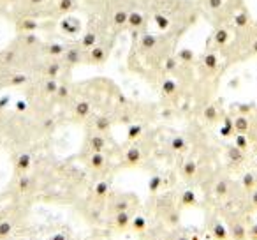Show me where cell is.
<instances>
[{
	"label": "cell",
	"mask_w": 257,
	"mask_h": 240,
	"mask_svg": "<svg viewBox=\"0 0 257 240\" xmlns=\"http://www.w3.org/2000/svg\"><path fill=\"white\" fill-rule=\"evenodd\" d=\"M131 221H133V215L128 210H121V212H114L113 215V226L120 231H123L125 228L131 226Z\"/></svg>",
	"instance_id": "obj_1"
},
{
	"label": "cell",
	"mask_w": 257,
	"mask_h": 240,
	"mask_svg": "<svg viewBox=\"0 0 257 240\" xmlns=\"http://www.w3.org/2000/svg\"><path fill=\"white\" fill-rule=\"evenodd\" d=\"M210 233H211V236H213L215 240H229V236H231V233H229V229L225 228L224 222H220V221H218V219H215V221H211Z\"/></svg>",
	"instance_id": "obj_2"
},
{
	"label": "cell",
	"mask_w": 257,
	"mask_h": 240,
	"mask_svg": "<svg viewBox=\"0 0 257 240\" xmlns=\"http://www.w3.org/2000/svg\"><path fill=\"white\" fill-rule=\"evenodd\" d=\"M30 166H32V154H29V152H22V154L16 157V163H15L16 173L23 175L25 172H29Z\"/></svg>",
	"instance_id": "obj_3"
},
{
	"label": "cell",
	"mask_w": 257,
	"mask_h": 240,
	"mask_svg": "<svg viewBox=\"0 0 257 240\" xmlns=\"http://www.w3.org/2000/svg\"><path fill=\"white\" fill-rule=\"evenodd\" d=\"M141 159H143V154H141V150L138 147L127 148V152L123 155V163L127 166H138L141 163Z\"/></svg>",
	"instance_id": "obj_4"
},
{
	"label": "cell",
	"mask_w": 257,
	"mask_h": 240,
	"mask_svg": "<svg viewBox=\"0 0 257 240\" xmlns=\"http://www.w3.org/2000/svg\"><path fill=\"white\" fill-rule=\"evenodd\" d=\"M229 233H231L232 240H248V229L241 222H232Z\"/></svg>",
	"instance_id": "obj_5"
},
{
	"label": "cell",
	"mask_w": 257,
	"mask_h": 240,
	"mask_svg": "<svg viewBox=\"0 0 257 240\" xmlns=\"http://www.w3.org/2000/svg\"><path fill=\"white\" fill-rule=\"evenodd\" d=\"M169 148H171L173 152H176V154H182V152H187L189 143H187V140L183 136H173L171 140H169Z\"/></svg>",
	"instance_id": "obj_6"
},
{
	"label": "cell",
	"mask_w": 257,
	"mask_h": 240,
	"mask_svg": "<svg viewBox=\"0 0 257 240\" xmlns=\"http://www.w3.org/2000/svg\"><path fill=\"white\" fill-rule=\"evenodd\" d=\"M90 148H92V152H104V148H106V138H104V134L100 133H95L90 136Z\"/></svg>",
	"instance_id": "obj_7"
},
{
	"label": "cell",
	"mask_w": 257,
	"mask_h": 240,
	"mask_svg": "<svg viewBox=\"0 0 257 240\" xmlns=\"http://www.w3.org/2000/svg\"><path fill=\"white\" fill-rule=\"evenodd\" d=\"M229 189H231V182L227 179L217 180V184L213 186V193L217 198H225L229 194Z\"/></svg>",
	"instance_id": "obj_8"
},
{
	"label": "cell",
	"mask_w": 257,
	"mask_h": 240,
	"mask_svg": "<svg viewBox=\"0 0 257 240\" xmlns=\"http://www.w3.org/2000/svg\"><path fill=\"white\" fill-rule=\"evenodd\" d=\"M180 205H182V207H185V208L196 207V205H197V196H196V193H194L192 189L183 191L182 196H180Z\"/></svg>",
	"instance_id": "obj_9"
},
{
	"label": "cell",
	"mask_w": 257,
	"mask_h": 240,
	"mask_svg": "<svg viewBox=\"0 0 257 240\" xmlns=\"http://www.w3.org/2000/svg\"><path fill=\"white\" fill-rule=\"evenodd\" d=\"M88 165L92 170H104V166H106V157H104L102 152H93L88 159Z\"/></svg>",
	"instance_id": "obj_10"
},
{
	"label": "cell",
	"mask_w": 257,
	"mask_h": 240,
	"mask_svg": "<svg viewBox=\"0 0 257 240\" xmlns=\"http://www.w3.org/2000/svg\"><path fill=\"white\" fill-rule=\"evenodd\" d=\"M127 25L131 27V29H141V27L145 25L143 15L138 11H131L128 13V18H127Z\"/></svg>",
	"instance_id": "obj_11"
},
{
	"label": "cell",
	"mask_w": 257,
	"mask_h": 240,
	"mask_svg": "<svg viewBox=\"0 0 257 240\" xmlns=\"http://www.w3.org/2000/svg\"><path fill=\"white\" fill-rule=\"evenodd\" d=\"M197 173V163L192 161V159H189V161H185L182 165V177L183 179H192V177H196Z\"/></svg>",
	"instance_id": "obj_12"
},
{
	"label": "cell",
	"mask_w": 257,
	"mask_h": 240,
	"mask_svg": "<svg viewBox=\"0 0 257 240\" xmlns=\"http://www.w3.org/2000/svg\"><path fill=\"white\" fill-rule=\"evenodd\" d=\"M157 46V37L152 36V34H145V36H141L140 39V48L143 51H150L154 50V48Z\"/></svg>",
	"instance_id": "obj_13"
},
{
	"label": "cell",
	"mask_w": 257,
	"mask_h": 240,
	"mask_svg": "<svg viewBox=\"0 0 257 240\" xmlns=\"http://www.w3.org/2000/svg\"><path fill=\"white\" fill-rule=\"evenodd\" d=\"M90 111H92V106H90L88 101H79V103H76L74 115L78 118H86L90 115Z\"/></svg>",
	"instance_id": "obj_14"
},
{
	"label": "cell",
	"mask_w": 257,
	"mask_h": 240,
	"mask_svg": "<svg viewBox=\"0 0 257 240\" xmlns=\"http://www.w3.org/2000/svg\"><path fill=\"white\" fill-rule=\"evenodd\" d=\"M250 129V122L248 118L245 115H239V117L234 118V131L236 133H241V134H246Z\"/></svg>",
	"instance_id": "obj_15"
},
{
	"label": "cell",
	"mask_w": 257,
	"mask_h": 240,
	"mask_svg": "<svg viewBox=\"0 0 257 240\" xmlns=\"http://www.w3.org/2000/svg\"><path fill=\"white\" fill-rule=\"evenodd\" d=\"M88 55L93 64H100V62H104V58H106V50H104L102 46H99V44H95V46L90 50Z\"/></svg>",
	"instance_id": "obj_16"
},
{
	"label": "cell",
	"mask_w": 257,
	"mask_h": 240,
	"mask_svg": "<svg viewBox=\"0 0 257 240\" xmlns=\"http://www.w3.org/2000/svg\"><path fill=\"white\" fill-rule=\"evenodd\" d=\"M229 39H231V32H229L227 29H218L217 32L213 34V41L218 46H225V44L229 43Z\"/></svg>",
	"instance_id": "obj_17"
},
{
	"label": "cell",
	"mask_w": 257,
	"mask_h": 240,
	"mask_svg": "<svg viewBox=\"0 0 257 240\" xmlns=\"http://www.w3.org/2000/svg\"><path fill=\"white\" fill-rule=\"evenodd\" d=\"M127 18H128V13L125 11V9H116V11L113 13L111 22H113L114 27H123V25H127Z\"/></svg>",
	"instance_id": "obj_18"
},
{
	"label": "cell",
	"mask_w": 257,
	"mask_h": 240,
	"mask_svg": "<svg viewBox=\"0 0 257 240\" xmlns=\"http://www.w3.org/2000/svg\"><path fill=\"white\" fill-rule=\"evenodd\" d=\"M245 150H241V148H238L236 145H232V147H227V159L231 163H241L243 159H245V154H243Z\"/></svg>",
	"instance_id": "obj_19"
},
{
	"label": "cell",
	"mask_w": 257,
	"mask_h": 240,
	"mask_svg": "<svg viewBox=\"0 0 257 240\" xmlns=\"http://www.w3.org/2000/svg\"><path fill=\"white\" fill-rule=\"evenodd\" d=\"M93 194H95L99 200H104V198L109 194V184H107L106 180H100V182H97L95 187H93Z\"/></svg>",
	"instance_id": "obj_20"
},
{
	"label": "cell",
	"mask_w": 257,
	"mask_h": 240,
	"mask_svg": "<svg viewBox=\"0 0 257 240\" xmlns=\"http://www.w3.org/2000/svg\"><path fill=\"white\" fill-rule=\"evenodd\" d=\"M111 129V120L107 117H97L95 118V131L100 134L107 133Z\"/></svg>",
	"instance_id": "obj_21"
},
{
	"label": "cell",
	"mask_w": 257,
	"mask_h": 240,
	"mask_svg": "<svg viewBox=\"0 0 257 240\" xmlns=\"http://www.w3.org/2000/svg\"><path fill=\"white\" fill-rule=\"evenodd\" d=\"M131 228L136 233H143L145 229H147V217H145V215H136V217H133Z\"/></svg>",
	"instance_id": "obj_22"
},
{
	"label": "cell",
	"mask_w": 257,
	"mask_h": 240,
	"mask_svg": "<svg viewBox=\"0 0 257 240\" xmlns=\"http://www.w3.org/2000/svg\"><path fill=\"white\" fill-rule=\"evenodd\" d=\"M176 89H178V85H176V82L173 78H166L162 82V94L164 96H175Z\"/></svg>",
	"instance_id": "obj_23"
},
{
	"label": "cell",
	"mask_w": 257,
	"mask_h": 240,
	"mask_svg": "<svg viewBox=\"0 0 257 240\" xmlns=\"http://www.w3.org/2000/svg\"><path fill=\"white\" fill-rule=\"evenodd\" d=\"M255 184H257V180L253 173H245V175L241 177V187L245 191H253L255 189Z\"/></svg>",
	"instance_id": "obj_24"
},
{
	"label": "cell",
	"mask_w": 257,
	"mask_h": 240,
	"mask_svg": "<svg viewBox=\"0 0 257 240\" xmlns=\"http://www.w3.org/2000/svg\"><path fill=\"white\" fill-rule=\"evenodd\" d=\"M58 90V82L55 78H48L46 82L43 83V92L46 94V96H55Z\"/></svg>",
	"instance_id": "obj_25"
},
{
	"label": "cell",
	"mask_w": 257,
	"mask_h": 240,
	"mask_svg": "<svg viewBox=\"0 0 257 240\" xmlns=\"http://www.w3.org/2000/svg\"><path fill=\"white\" fill-rule=\"evenodd\" d=\"M203 117H204V120H208V122H217V120H218L217 106H215V104L206 106V108H204V111H203Z\"/></svg>",
	"instance_id": "obj_26"
},
{
	"label": "cell",
	"mask_w": 257,
	"mask_h": 240,
	"mask_svg": "<svg viewBox=\"0 0 257 240\" xmlns=\"http://www.w3.org/2000/svg\"><path fill=\"white\" fill-rule=\"evenodd\" d=\"M143 126L141 124H133V126H128V129H127V140H131V141H134V140H138V138L143 134Z\"/></svg>",
	"instance_id": "obj_27"
},
{
	"label": "cell",
	"mask_w": 257,
	"mask_h": 240,
	"mask_svg": "<svg viewBox=\"0 0 257 240\" xmlns=\"http://www.w3.org/2000/svg\"><path fill=\"white\" fill-rule=\"evenodd\" d=\"M32 184H34V179H32V177L22 175V177L18 179V191H20V193H29L30 187H32Z\"/></svg>",
	"instance_id": "obj_28"
},
{
	"label": "cell",
	"mask_w": 257,
	"mask_h": 240,
	"mask_svg": "<svg viewBox=\"0 0 257 240\" xmlns=\"http://www.w3.org/2000/svg\"><path fill=\"white\" fill-rule=\"evenodd\" d=\"M37 27H39V23H37L36 20H30V18H25L18 23V29L23 30V32H34Z\"/></svg>",
	"instance_id": "obj_29"
},
{
	"label": "cell",
	"mask_w": 257,
	"mask_h": 240,
	"mask_svg": "<svg viewBox=\"0 0 257 240\" xmlns=\"http://www.w3.org/2000/svg\"><path fill=\"white\" fill-rule=\"evenodd\" d=\"M13 229H15V226H13L11 221H0V240H6L8 236H11Z\"/></svg>",
	"instance_id": "obj_30"
},
{
	"label": "cell",
	"mask_w": 257,
	"mask_h": 240,
	"mask_svg": "<svg viewBox=\"0 0 257 240\" xmlns=\"http://www.w3.org/2000/svg\"><path fill=\"white\" fill-rule=\"evenodd\" d=\"M161 187H162V177L161 175L150 177V180H148V191L152 194H155L157 191H161Z\"/></svg>",
	"instance_id": "obj_31"
},
{
	"label": "cell",
	"mask_w": 257,
	"mask_h": 240,
	"mask_svg": "<svg viewBox=\"0 0 257 240\" xmlns=\"http://www.w3.org/2000/svg\"><path fill=\"white\" fill-rule=\"evenodd\" d=\"M95 44H97V34H93V32H88L81 39V48H85V50H92Z\"/></svg>",
	"instance_id": "obj_32"
},
{
	"label": "cell",
	"mask_w": 257,
	"mask_h": 240,
	"mask_svg": "<svg viewBox=\"0 0 257 240\" xmlns=\"http://www.w3.org/2000/svg\"><path fill=\"white\" fill-rule=\"evenodd\" d=\"M204 67L210 69V71H215L218 67V57L215 53H206L204 55Z\"/></svg>",
	"instance_id": "obj_33"
},
{
	"label": "cell",
	"mask_w": 257,
	"mask_h": 240,
	"mask_svg": "<svg viewBox=\"0 0 257 240\" xmlns=\"http://www.w3.org/2000/svg\"><path fill=\"white\" fill-rule=\"evenodd\" d=\"M65 60H67V64L71 65H76L79 60H81V53H79L78 48H72V50H69L67 53H65Z\"/></svg>",
	"instance_id": "obj_34"
},
{
	"label": "cell",
	"mask_w": 257,
	"mask_h": 240,
	"mask_svg": "<svg viewBox=\"0 0 257 240\" xmlns=\"http://www.w3.org/2000/svg\"><path fill=\"white\" fill-rule=\"evenodd\" d=\"M234 145H236L238 148H241V150H246V148H248V138H246V134L236 133V136H234Z\"/></svg>",
	"instance_id": "obj_35"
},
{
	"label": "cell",
	"mask_w": 257,
	"mask_h": 240,
	"mask_svg": "<svg viewBox=\"0 0 257 240\" xmlns=\"http://www.w3.org/2000/svg\"><path fill=\"white\" fill-rule=\"evenodd\" d=\"M155 23H157V27H159V30H168L169 29V25H171V22H169V18H166L164 15H155Z\"/></svg>",
	"instance_id": "obj_36"
},
{
	"label": "cell",
	"mask_w": 257,
	"mask_h": 240,
	"mask_svg": "<svg viewBox=\"0 0 257 240\" xmlns=\"http://www.w3.org/2000/svg\"><path fill=\"white\" fill-rule=\"evenodd\" d=\"M60 69L62 67H60V64H58V62H51V64L48 65L46 71H44V72H46L48 78H57V76L60 74Z\"/></svg>",
	"instance_id": "obj_37"
},
{
	"label": "cell",
	"mask_w": 257,
	"mask_h": 240,
	"mask_svg": "<svg viewBox=\"0 0 257 240\" xmlns=\"http://www.w3.org/2000/svg\"><path fill=\"white\" fill-rule=\"evenodd\" d=\"M64 53H65V50H64L62 44L53 43V44L48 46V55H51V57H60V55H64Z\"/></svg>",
	"instance_id": "obj_38"
},
{
	"label": "cell",
	"mask_w": 257,
	"mask_h": 240,
	"mask_svg": "<svg viewBox=\"0 0 257 240\" xmlns=\"http://www.w3.org/2000/svg\"><path fill=\"white\" fill-rule=\"evenodd\" d=\"M76 22V20H74ZM72 20H64V22H62V30H64V32H67V34H78V30H79V25H74L72 27Z\"/></svg>",
	"instance_id": "obj_39"
},
{
	"label": "cell",
	"mask_w": 257,
	"mask_h": 240,
	"mask_svg": "<svg viewBox=\"0 0 257 240\" xmlns=\"http://www.w3.org/2000/svg\"><path fill=\"white\" fill-rule=\"evenodd\" d=\"M178 58L182 62H185V64H190V62L194 60V51L189 50V48H183V50H180Z\"/></svg>",
	"instance_id": "obj_40"
},
{
	"label": "cell",
	"mask_w": 257,
	"mask_h": 240,
	"mask_svg": "<svg viewBox=\"0 0 257 240\" xmlns=\"http://www.w3.org/2000/svg\"><path fill=\"white\" fill-rule=\"evenodd\" d=\"M57 99L60 101V103H64V101H67L69 99V96H71V92H69V87H65V85H58V90H57Z\"/></svg>",
	"instance_id": "obj_41"
},
{
	"label": "cell",
	"mask_w": 257,
	"mask_h": 240,
	"mask_svg": "<svg viewBox=\"0 0 257 240\" xmlns=\"http://www.w3.org/2000/svg\"><path fill=\"white\" fill-rule=\"evenodd\" d=\"M74 6H76L74 0H60V2H58V11H60V13H69V11H72V9H74Z\"/></svg>",
	"instance_id": "obj_42"
},
{
	"label": "cell",
	"mask_w": 257,
	"mask_h": 240,
	"mask_svg": "<svg viewBox=\"0 0 257 240\" xmlns=\"http://www.w3.org/2000/svg\"><path fill=\"white\" fill-rule=\"evenodd\" d=\"M234 25L238 27V29L246 27L248 25V15H245V13H238V15L234 16Z\"/></svg>",
	"instance_id": "obj_43"
},
{
	"label": "cell",
	"mask_w": 257,
	"mask_h": 240,
	"mask_svg": "<svg viewBox=\"0 0 257 240\" xmlns=\"http://www.w3.org/2000/svg\"><path fill=\"white\" fill-rule=\"evenodd\" d=\"M128 201L127 200H120V201H113L111 203V210L113 212H121V210H128Z\"/></svg>",
	"instance_id": "obj_44"
},
{
	"label": "cell",
	"mask_w": 257,
	"mask_h": 240,
	"mask_svg": "<svg viewBox=\"0 0 257 240\" xmlns=\"http://www.w3.org/2000/svg\"><path fill=\"white\" fill-rule=\"evenodd\" d=\"M164 67H166V71H168V72L176 71V67H178V58H175V57H169L168 60H166Z\"/></svg>",
	"instance_id": "obj_45"
},
{
	"label": "cell",
	"mask_w": 257,
	"mask_h": 240,
	"mask_svg": "<svg viewBox=\"0 0 257 240\" xmlns=\"http://www.w3.org/2000/svg\"><path fill=\"white\" fill-rule=\"evenodd\" d=\"M27 82H29V78H27L25 74H15L11 78V85H16V87H18V85H25Z\"/></svg>",
	"instance_id": "obj_46"
},
{
	"label": "cell",
	"mask_w": 257,
	"mask_h": 240,
	"mask_svg": "<svg viewBox=\"0 0 257 240\" xmlns=\"http://www.w3.org/2000/svg\"><path fill=\"white\" fill-rule=\"evenodd\" d=\"M222 4H224V0H208V8H210L211 11H217V9H220Z\"/></svg>",
	"instance_id": "obj_47"
},
{
	"label": "cell",
	"mask_w": 257,
	"mask_h": 240,
	"mask_svg": "<svg viewBox=\"0 0 257 240\" xmlns=\"http://www.w3.org/2000/svg\"><path fill=\"white\" fill-rule=\"evenodd\" d=\"M25 43L29 44V46H34V44H37L39 43V37L37 36H34V34H27V37H25Z\"/></svg>",
	"instance_id": "obj_48"
},
{
	"label": "cell",
	"mask_w": 257,
	"mask_h": 240,
	"mask_svg": "<svg viewBox=\"0 0 257 240\" xmlns=\"http://www.w3.org/2000/svg\"><path fill=\"white\" fill-rule=\"evenodd\" d=\"M236 131L234 129H231V127H227V126H222L220 127V136H224V138H229V136H232Z\"/></svg>",
	"instance_id": "obj_49"
},
{
	"label": "cell",
	"mask_w": 257,
	"mask_h": 240,
	"mask_svg": "<svg viewBox=\"0 0 257 240\" xmlns=\"http://www.w3.org/2000/svg\"><path fill=\"white\" fill-rule=\"evenodd\" d=\"M248 238L250 240H257V222H253L248 228Z\"/></svg>",
	"instance_id": "obj_50"
},
{
	"label": "cell",
	"mask_w": 257,
	"mask_h": 240,
	"mask_svg": "<svg viewBox=\"0 0 257 240\" xmlns=\"http://www.w3.org/2000/svg\"><path fill=\"white\" fill-rule=\"evenodd\" d=\"M51 240H69V236L60 231V233H55V235L51 236Z\"/></svg>",
	"instance_id": "obj_51"
},
{
	"label": "cell",
	"mask_w": 257,
	"mask_h": 240,
	"mask_svg": "<svg viewBox=\"0 0 257 240\" xmlns=\"http://www.w3.org/2000/svg\"><path fill=\"white\" fill-rule=\"evenodd\" d=\"M16 110H18L20 113H23V111L27 110V103H25V101H18V103H16Z\"/></svg>",
	"instance_id": "obj_52"
},
{
	"label": "cell",
	"mask_w": 257,
	"mask_h": 240,
	"mask_svg": "<svg viewBox=\"0 0 257 240\" xmlns=\"http://www.w3.org/2000/svg\"><path fill=\"white\" fill-rule=\"evenodd\" d=\"M250 193H252V194H250V201H252V205L257 208V189L250 191Z\"/></svg>",
	"instance_id": "obj_53"
},
{
	"label": "cell",
	"mask_w": 257,
	"mask_h": 240,
	"mask_svg": "<svg viewBox=\"0 0 257 240\" xmlns=\"http://www.w3.org/2000/svg\"><path fill=\"white\" fill-rule=\"evenodd\" d=\"M248 111H250L248 104H243V106H239V115H245V113H248Z\"/></svg>",
	"instance_id": "obj_54"
},
{
	"label": "cell",
	"mask_w": 257,
	"mask_h": 240,
	"mask_svg": "<svg viewBox=\"0 0 257 240\" xmlns=\"http://www.w3.org/2000/svg\"><path fill=\"white\" fill-rule=\"evenodd\" d=\"M29 2H30L32 6H39V4H43L44 0H29Z\"/></svg>",
	"instance_id": "obj_55"
},
{
	"label": "cell",
	"mask_w": 257,
	"mask_h": 240,
	"mask_svg": "<svg viewBox=\"0 0 257 240\" xmlns=\"http://www.w3.org/2000/svg\"><path fill=\"white\" fill-rule=\"evenodd\" d=\"M252 53H255V55H257V39L252 43Z\"/></svg>",
	"instance_id": "obj_56"
},
{
	"label": "cell",
	"mask_w": 257,
	"mask_h": 240,
	"mask_svg": "<svg viewBox=\"0 0 257 240\" xmlns=\"http://www.w3.org/2000/svg\"><path fill=\"white\" fill-rule=\"evenodd\" d=\"M176 240H189V236H185V235H182V236H178Z\"/></svg>",
	"instance_id": "obj_57"
}]
</instances>
